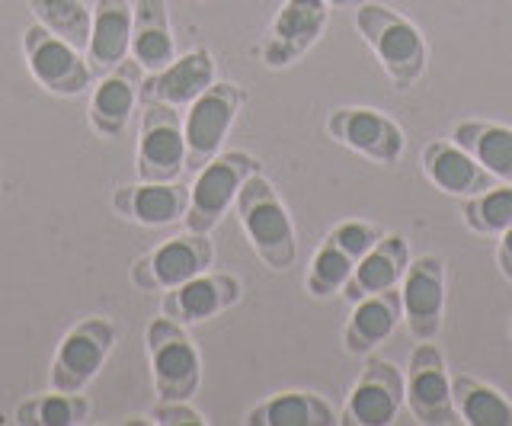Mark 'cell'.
Listing matches in <instances>:
<instances>
[{
    "mask_svg": "<svg viewBox=\"0 0 512 426\" xmlns=\"http://www.w3.org/2000/svg\"><path fill=\"white\" fill-rule=\"evenodd\" d=\"M356 29L365 45L378 55L384 74L397 90H413L429 65V45L423 33L384 4H359Z\"/></svg>",
    "mask_w": 512,
    "mask_h": 426,
    "instance_id": "cell-1",
    "label": "cell"
},
{
    "mask_svg": "<svg viewBox=\"0 0 512 426\" xmlns=\"http://www.w3.org/2000/svg\"><path fill=\"white\" fill-rule=\"evenodd\" d=\"M237 218L240 228L250 238L256 257H260L269 270L285 273L292 270L298 260V241H295V225L288 215L285 202L279 199L276 186H272L263 173H253L237 193Z\"/></svg>",
    "mask_w": 512,
    "mask_h": 426,
    "instance_id": "cell-2",
    "label": "cell"
},
{
    "mask_svg": "<svg viewBox=\"0 0 512 426\" xmlns=\"http://www.w3.org/2000/svg\"><path fill=\"white\" fill-rule=\"evenodd\" d=\"M260 173V161L247 151H221L212 157L205 167L196 170V180L189 186V202H186V231L196 234H212L228 209L237 202L240 186L247 177Z\"/></svg>",
    "mask_w": 512,
    "mask_h": 426,
    "instance_id": "cell-3",
    "label": "cell"
},
{
    "mask_svg": "<svg viewBox=\"0 0 512 426\" xmlns=\"http://www.w3.org/2000/svg\"><path fill=\"white\" fill-rule=\"evenodd\" d=\"M144 343H148L157 398L189 401L202 385V356L186 327L170 321L167 314H157L144 330Z\"/></svg>",
    "mask_w": 512,
    "mask_h": 426,
    "instance_id": "cell-4",
    "label": "cell"
},
{
    "mask_svg": "<svg viewBox=\"0 0 512 426\" xmlns=\"http://www.w3.org/2000/svg\"><path fill=\"white\" fill-rule=\"evenodd\" d=\"M247 93L231 81H215L205 93L186 106L183 116V138H186V170L196 173L212 157L221 154L224 138H228L237 113L244 109Z\"/></svg>",
    "mask_w": 512,
    "mask_h": 426,
    "instance_id": "cell-5",
    "label": "cell"
},
{
    "mask_svg": "<svg viewBox=\"0 0 512 426\" xmlns=\"http://www.w3.org/2000/svg\"><path fill=\"white\" fill-rule=\"evenodd\" d=\"M135 173L148 183H173L186 173L183 116L176 106L141 103Z\"/></svg>",
    "mask_w": 512,
    "mask_h": 426,
    "instance_id": "cell-6",
    "label": "cell"
},
{
    "mask_svg": "<svg viewBox=\"0 0 512 426\" xmlns=\"http://www.w3.org/2000/svg\"><path fill=\"white\" fill-rule=\"evenodd\" d=\"M212 263H215V247L208 241V234L186 231L176 234V238H167L160 247L138 257L132 263V270H128V279L141 292H170L176 286H183L186 279L212 270Z\"/></svg>",
    "mask_w": 512,
    "mask_h": 426,
    "instance_id": "cell-7",
    "label": "cell"
},
{
    "mask_svg": "<svg viewBox=\"0 0 512 426\" xmlns=\"http://www.w3.org/2000/svg\"><path fill=\"white\" fill-rule=\"evenodd\" d=\"M116 337H119L116 324L109 318H100V314L74 324L55 350L52 388L71 391V394L87 391V385L100 375L103 362L109 359L112 346H116Z\"/></svg>",
    "mask_w": 512,
    "mask_h": 426,
    "instance_id": "cell-8",
    "label": "cell"
},
{
    "mask_svg": "<svg viewBox=\"0 0 512 426\" xmlns=\"http://www.w3.org/2000/svg\"><path fill=\"white\" fill-rule=\"evenodd\" d=\"M23 55L26 68L36 77L39 87L48 90L52 97H80L90 90L93 71L87 65V55L74 49L71 42L48 33L45 26L32 23L23 33Z\"/></svg>",
    "mask_w": 512,
    "mask_h": 426,
    "instance_id": "cell-9",
    "label": "cell"
},
{
    "mask_svg": "<svg viewBox=\"0 0 512 426\" xmlns=\"http://www.w3.org/2000/svg\"><path fill=\"white\" fill-rule=\"evenodd\" d=\"M404 391H407V407L416 423L448 426L458 420L445 356L432 340H420L413 346L407 372H404Z\"/></svg>",
    "mask_w": 512,
    "mask_h": 426,
    "instance_id": "cell-10",
    "label": "cell"
},
{
    "mask_svg": "<svg viewBox=\"0 0 512 426\" xmlns=\"http://www.w3.org/2000/svg\"><path fill=\"white\" fill-rule=\"evenodd\" d=\"M327 135L340 145L359 151L368 161L397 164L407 148L404 129L391 119L368 106H340L327 116Z\"/></svg>",
    "mask_w": 512,
    "mask_h": 426,
    "instance_id": "cell-11",
    "label": "cell"
},
{
    "mask_svg": "<svg viewBox=\"0 0 512 426\" xmlns=\"http://www.w3.org/2000/svg\"><path fill=\"white\" fill-rule=\"evenodd\" d=\"M407 404L404 372L394 362L372 356L365 362L362 375L349 391V401L343 407L340 423L352 426H388L397 420L400 407Z\"/></svg>",
    "mask_w": 512,
    "mask_h": 426,
    "instance_id": "cell-12",
    "label": "cell"
},
{
    "mask_svg": "<svg viewBox=\"0 0 512 426\" xmlns=\"http://www.w3.org/2000/svg\"><path fill=\"white\" fill-rule=\"evenodd\" d=\"M330 23L327 0H285L279 17L272 20L263 39V65L266 68H288L324 36Z\"/></svg>",
    "mask_w": 512,
    "mask_h": 426,
    "instance_id": "cell-13",
    "label": "cell"
},
{
    "mask_svg": "<svg viewBox=\"0 0 512 426\" xmlns=\"http://www.w3.org/2000/svg\"><path fill=\"white\" fill-rule=\"evenodd\" d=\"M400 305H404L407 334L420 340H436L445 314V263L436 254L410 260L400 279Z\"/></svg>",
    "mask_w": 512,
    "mask_h": 426,
    "instance_id": "cell-14",
    "label": "cell"
},
{
    "mask_svg": "<svg viewBox=\"0 0 512 426\" xmlns=\"http://www.w3.org/2000/svg\"><path fill=\"white\" fill-rule=\"evenodd\" d=\"M141 81H144V68L135 58H125L109 74H103V81L93 87L87 106L90 129L96 135L109 141L122 138L128 122H132L135 106L141 103Z\"/></svg>",
    "mask_w": 512,
    "mask_h": 426,
    "instance_id": "cell-15",
    "label": "cell"
},
{
    "mask_svg": "<svg viewBox=\"0 0 512 426\" xmlns=\"http://www.w3.org/2000/svg\"><path fill=\"white\" fill-rule=\"evenodd\" d=\"M244 295V286L240 279L231 273H215L205 270L199 276L186 279L183 286H176L170 292H164V302H160V314H167L176 324H202L215 314L228 311L240 302Z\"/></svg>",
    "mask_w": 512,
    "mask_h": 426,
    "instance_id": "cell-16",
    "label": "cell"
},
{
    "mask_svg": "<svg viewBox=\"0 0 512 426\" xmlns=\"http://www.w3.org/2000/svg\"><path fill=\"white\" fill-rule=\"evenodd\" d=\"M215 84V58L208 49H192L176 55L167 68L144 74L141 81V103H167V106H189L192 100Z\"/></svg>",
    "mask_w": 512,
    "mask_h": 426,
    "instance_id": "cell-17",
    "label": "cell"
},
{
    "mask_svg": "<svg viewBox=\"0 0 512 426\" xmlns=\"http://www.w3.org/2000/svg\"><path fill=\"white\" fill-rule=\"evenodd\" d=\"M420 167H423V177L432 186L461 199L480 196V193H487L490 186L500 183L461 145H455V141H429L420 154Z\"/></svg>",
    "mask_w": 512,
    "mask_h": 426,
    "instance_id": "cell-18",
    "label": "cell"
},
{
    "mask_svg": "<svg viewBox=\"0 0 512 426\" xmlns=\"http://www.w3.org/2000/svg\"><path fill=\"white\" fill-rule=\"evenodd\" d=\"M189 202V189L180 183H128L112 193V209H116L125 222H135L144 228H167L173 222H183Z\"/></svg>",
    "mask_w": 512,
    "mask_h": 426,
    "instance_id": "cell-19",
    "label": "cell"
},
{
    "mask_svg": "<svg viewBox=\"0 0 512 426\" xmlns=\"http://www.w3.org/2000/svg\"><path fill=\"white\" fill-rule=\"evenodd\" d=\"M93 26L87 42V65L93 74H109L132 55V23L135 10L128 0H90Z\"/></svg>",
    "mask_w": 512,
    "mask_h": 426,
    "instance_id": "cell-20",
    "label": "cell"
},
{
    "mask_svg": "<svg viewBox=\"0 0 512 426\" xmlns=\"http://www.w3.org/2000/svg\"><path fill=\"white\" fill-rule=\"evenodd\" d=\"M407 266H410L407 238L404 234H384V238L356 263V270H352L349 282L343 286V298L356 305L359 298L388 292L404 279Z\"/></svg>",
    "mask_w": 512,
    "mask_h": 426,
    "instance_id": "cell-21",
    "label": "cell"
},
{
    "mask_svg": "<svg viewBox=\"0 0 512 426\" xmlns=\"http://www.w3.org/2000/svg\"><path fill=\"white\" fill-rule=\"evenodd\" d=\"M400 321H404V305H400V292L397 289L359 298L356 308H352V314H349L346 327H343L346 353L349 356L375 353V346L388 340Z\"/></svg>",
    "mask_w": 512,
    "mask_h": 426,
    "instance_id": "cell-22",
    "label": "cell"
},
{
    "mask_svg": "<svg viewBox=\"0 0 512 426\" xmlns=\"http://www.w3.org/2000/svg\"><path fill=\"white\" fill-rule=\"evenodd\" d=\"M132 58L144 74L167 68L176 58V39L170 29L167 0H138L132 23Z\"/></svg>",
    "mask_w": 512,
    "mask_h": 426,
    "instance_id": "cell-23",
    "label": "cell"
},
{
    "mask_svg": "<svg viewBox=\"0 0 512 426\" xmlns=\"http://www.w3.org/2000/svg\"><path fill=\"white\" fill-rule=\"evenodd\" d=\"M247 426H330L340 423L330 401L314 391H279L250 407Z\"/></svg>",
    "mask_w": 512,
    "mask_h": 426,
    "instance_id": "cell-24",
    "label": "cell"
},
{
    "mask_svg": "<svg viewBox=\"0 0 512 426\" xmlns=\"http://www.w3.org/2000/svg\"><path fill=\"white\" fill-rule=\"evenodd\" d=\"M452 141L500 183H512V129L484 119H464L452 129Z\"/></svg>",
    "mask_w": 512,
    "mask_h": 426,
    "instance_id": "cell-25",
    "label": "cell"
},
{
    "mask_svg": "<svg viewBox=\"0 0 512 426\" xmlns=\"http://www.w3.org/2000/svg\"><path fill=\"white\" fill-rule=\"evenodd\" d=\"M452 398L458 420L471 426H512V401L503 398L493 385L480 382L474 375H455L452 378Z\"/></svg>",
    "mask_w": 512,
    "mask_h": 426,
    "instance_id": "cell-26",
    "label": "cell"
},
{
    "mask_svg": "<svg viewBox=\"0 0 512 426\" xmlns=\"http://www.w3.org/2000/svg\"><path fill=\"white\" fill-rule=\"evenodd\" d=\"M26 4L39 26H45L48 33H55L64 42H71L74 49L87 52L93 13L84 0H26Z\"/></svg>",
    "mask_w": 512,
    "mask_h": 426,
    "instance_id": "cell-27",
    "label": "cell"
},
{
    "mask_svg": "<svg viewBox=\"0 0 512 426\" xmlns=\"http://www.w3.org/2000/svg\"><path fill=\"white\" fill-rule=\"evenodd\" d=\"M90 417V401L84 394H71V391H55L52 394H39V398H29L16 407V423L23 426H74L84 423Z\"/></svg>",
    "mask_w": 512,
    "mask_h": 426,
    "instance_id": "cell-28",
    "label": "cell"
},
{
    "mask_svg": "<svg viewBox=\"0 0 512 426\" xmlns=\"http://www.w3.org/2000/svg\"><path fill=\"white\" fill-rule=\"evenodd\" d=\"M356 257L349 254V250L327 234V241L317 247V254L311 260V270H308V279H304V286L314 298H327L333 292H343V286L349 282L352 270H356Z\"/></svg>",
    "mask_w": 512,
    "mask_h": 426,
    "instance_id": "cell-29",
    "label": "cell"
},
{
    "mask_svg": "<svg viewBox=\"0 0 512 426\" xmlns=\"http://www.w3.org/2000/svg\"><path fill=\"white\" fill-rule=\"evenodd\" d=\"M461 215L474 234H503L512 225V183H496L487 193L464 199Z\"/></svg>",
    "mask_w": 512,
    "mask_h": 426,
    "instance_id": "cell-30",
    "label": "cell"
},
{
    "mask_svg": "<svg viewBox=\"0 0 512 426\" xmlns=\"http://www.w3.org/2000/svg\"><path fill=\"white\" fill-rule=\"evenodd\" d=\"M151 420L160 426H202V423H208L189 401H160L151 410Z\"/></svg>",
    "mask_w": 512,
    "mask_h": 426,
    "instance_id": "cell-31",
    "label": "cell"
},
{
    "mask_svg": "<svg viewBox=\"0 0 512 426\" xmlns=\"http://www.w3.org/2000/svg\"><path fill=\"white\" fill-rule=\"evenodd\" d=\"M496 263H500V273L512 282V225L500 234V247H496Z\"/></svg>",
    "mask_w": 512,
    "mask_h": 426,
    "instance_id": "cell-32",
    "label": "cell"
},
{
    "mask_svg": "<svg viewBox=\"0 0 512 426\" xmlns=\"http://www.w3.org/2000/svg\"><path fill=\"white\" fill-rule=\"evenodd\" d=\"M330 7H359V4H365V0H327Z\"/></svg>",
    "mask_w": 512,
    "mask_h": 426,
    "instance_id": "cell-33",
    "label": "cell"
},
{
    "mask_svg": "<svg viewBox=\"0 0 512 426\" xmlns=\"http://www.w3.org/2000/svg\"><path fill=\"white\" fill-rule=\"evenodd\" d=\"M509 334H512V318H509Z\"/></svg>",
    "mask_w": 512,
    "mask_h": 426,
    "instance_id": "cell-34",
    "label": "cell"
}]
</instances>
